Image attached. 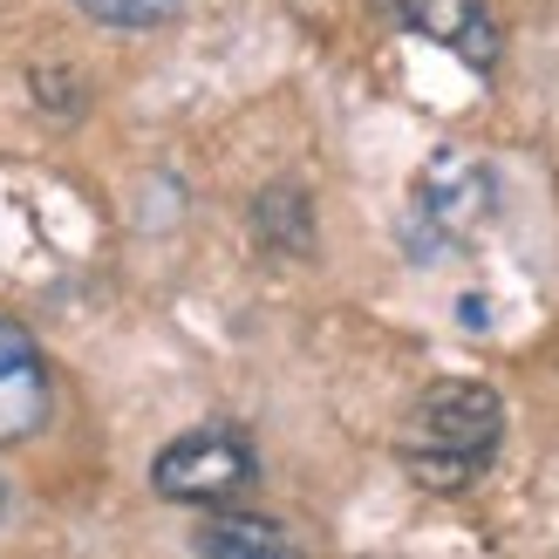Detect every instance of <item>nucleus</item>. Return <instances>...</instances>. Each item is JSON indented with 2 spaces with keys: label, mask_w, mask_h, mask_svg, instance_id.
Listing matches in <instances>:
<instances>
[{
  "label": "nucleus",
  "mask_w": 559,
  "mask_h": 559,
  "mask_svg": "<svg viewBox=\"0 0 559 559\" xmlns=\"http://www.w3.org/2000/svg\"><path fill=\"white\" fill-rule=\"evenodd\" d=\"M41 424H48V369L35 342L14 321H0V443L35 437Z\"/></svg>",
  "instance_id": "nucleus-4"
},
{
  "label": "nucleus",
  "mask_w": 559,
  "mask_h": 559,
  "mask_svg": "<svg viewBox=\"0 0 559 559\" xmlns=\"http://www.w3.org/2000/svg\"><path fill=\"white\" fill-rule=\"evenodd\" d=\"M82 14H96L103 27H157L178 14V0H75Z\"/></svg>",
  "instance_id": "nucleus-7"
},
{
  "label": "nucleus",
  "mask_w": 559,
  "mask_h": 559,
  "mask_svg": "<svg viewBox=\"0 0 559 559\" xmlns=\"http://www.w3.org/2000/svg\"><path fill=\"white\" fill-rule=\"evenodd\" d=\"M253 471H260L253 443L233 424H205V430H185L178 443H164L151 464V485L171 506H233L253 485Z\"/></svg>",
  "instance_id": "nucleus-3"
},
{
  "label": "nucleus",
  "mask_w": 559,
  "mask_h": 559,
  "mask_svg": "<svg viewBox=\"0 0 559 559\" xmlns=\"http://www.w3.org/2000/svg\"><path fill=\"white\" fill-rule=\"evenodd\" d=\"M199 559H307L300 539L253 512H218L199 525Z\"/></svg>",
  "instance_id": "nucleus-6"
},
{
  "label": "nucleus",
  "mask_w": 559,
  "mask_h": 559,
  "mask_svg": "<svg viewBox=\"0 0 559 559\" xmlns=\"http://www.w3.org/2000/svg\"><path fill=\"white\" fill-rule=\"evenodd\" d=\"M506 437V403L485 382H437L409 403L396 457L424 491H471L498 457Z\"/></svg>",
  "instance_id": "nucleus-1"
},
{
  "label": "nucleus",
  "mask_w": 559,
  "mask_h": 559,
  "mask_svg": "<svg viewBox=\"0 0 559 559\" xmlns=\"http://www.w3.org/2000/svg\"><path fill=\"white\" fill-rule=\"evenodd\" d=\"M498 185L471 151H437L409 185V226L416 246H471L491 226Z\"/></svg>",
  "instance_id": "nucleus-2"
},
{
  "label": "nucleus",
  "mask_w": 559,
  "mask_h": 559,
  "mask_svg": "<svg viewBox=\"0 0 559 559\" xmlns=\"http://www.w3.org/2000/svg\"><path fill=\"white\" fill-rule=\"evenodd\" d=\"M403 27L437 41V48H451L471 69L498 62V21H491L485 0H403Z\"/></svg>",
  "instance_id": "nucleus-5"
}]
</instances>
